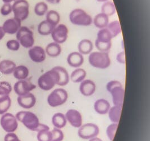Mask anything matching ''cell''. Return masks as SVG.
<instances>
[{
  "label": "cell",
  "instance_id": "5bb4252c",
  "mask_svg": "<svg viewBox=\"0 0 150 141\" xmlns=\"http://www.w3.org/2000/svg\"><path fill=\"white\" fill-rule=\"evenodd\" d=\"M65 117L67 121L73 127L79 128L83 124V118L81 113L75 110L70 109L65 114Z\"/></svg>",
  "mask_w": 150,
  "mask_h": 141
},
{
  "label": "cell",
  "instance_id": "8fae6325",
  "mask_svg": "<svg viewBox=\"0 0 150 141\" xmlns=\"http://www.w3.org/2000/svg\"><path fill=\"white\" fill-rule=\"evenodd\" d=\"M51 35L54 42L61 44L68 38V28L65 24H59L54 27Z\"/></svg>",
  "mask_w": 150,
  "mask_h": 141
},
{
  "label": "cell",
  "instance_id": "2e32d148",
  "mask_svg": "<svg viewBox=\"0 0 150 141\" xmlns=\"http://www.w3.org/2000/svg\"><path fill=\"white\" fill-rule=\"evenodd\" d=\"M36 101L35 96L30 93L23 96H18L17 99V101L19 106L26 109L34 107Z\"/></svg>",
  "mask_w": 150,
  "mask_h": 141
},
{
  "label": "cell",
  "instance_id": "8992f818",
  "mask_svg": "<svg viewBox=\"0 0 150 141\" xmlns=\"http://www.w3.org/2000/svg\"><path fill=\"white\" fill-rule=\"evenodd\" d=\"M16 38L22 47L29 49L34 46L33 32L27 27L21 26L16 33Z\"/></svg>",
  "mask_w": 150,
  "mask_h": 141
},
{
  "label": "cell",
  "instance_id": "7402d4cb",
  "mask_svg": "<svg viewBox=\"0 0 150 141\" xmlns=\"http://www.w3.org/2000/svg\"><path fill=\"white\" fill-rule=\"evenodd\" d=\"M109 22V17L103 13H98L93 19V24L100 29L106 28Z\"/></svg>",
  "mask_w": 150,
  "mask_h": 141
},
{
  "label": "cell",
  "instance_id": "7dc6e473",
  "mask_svg": "<svg viewBox=\"0 0 150 141\" xmlns=\"http://www.w3.org/2000/svg\"><path fill=\"white\" fill-rule=\"evenodd\" d=\"M89 141H103V140L98 137H95V138H91L90 140H89Z\"/></svg>",
  "mask_w": 150,
  "mask_h": 141
},
{
  "label": "cell",
  "instance_id": "6da1fadb",
  "mask_svg": "<svg viewBox=\"0 0 150 141\" xmlns=\"http://www.w3.org/2000/svg\"><path fill=\"white\" fill-rule=\"evenodd\" d=\"M60 76L58 72L53 68L45 73L42 74L38 79V85L41 90L44 91L51 90L58 85Z\"/></svg>",
  "mask_w": 150,
  "mask_h": 141
},
{
  "label": "cell",
  "instance_id": "b9f144b4",
  "mask_svg": "<svg viewBox=\"0 0 150 141\" xmlns=\"http://www.w3.org/2000/svg\"><path fill=\"white\" fill-rule=\"evenodd\" d=\"M12 5L11 4H4L0 9V13L3 16H7L12 13Z\"/></svg>",
  "mask_w": 150,
  "mask_h": 141
},
{
  "label": "cell",
  "instance_id": "ab89813d",
  "mask_svg": "<svg viewBox=\"0 0 150 141\" xmlns=\"http://www.w3.org/2000/svg\"><path fill=\"white\" fill-rule=\"evenodd\" d=\"M6 47L7 49L10 51H17L19 49L21 44L16 39H11L7 41L6 43Z\"/></svg>",
  "mask_w": 150,
  "mask_h": 141
},
{
  "label": "cell",
  "instance_id": "52a82bcc",
  "mask_svg": "<svg viewBox=\"0 0 150 141\" xmlns=\"http://www.w3.org/2000/svg\"><path fill=\"white\" fill-rule=\"evenodd\" d=\"M68 99V92L64 88H57L48 96V104L51 107H57L65 104Z\"/></svg>",
  "mask_w": 150,
  "mask_h": 141
},
{
  "label": "cell",
  "instance_id": "603a6c76",
  "mask_svg": "<svg viewBox=\"0 0 150 141\" xmlns=\"http://www.w3.org/2000/svg\"><path fill=\"white\" fill-rule=\"evenodd\" d=\"M93 49V44L91 40L84 39L81 40L78 45V52L82 55H87L91 53Z\"/></svg>",
  "mask_w": 150,
  "mask_h": 141
},
{
  "label": "cell",
  "instance_id": "681fc988",
  "mask_svg": "<svg viewBox=\"0 0 150 141\" xmlns=\"http://www.w3.org/2000/svg\"><path fill=\"white\" fill-rule=\"evenodd\" d=\"M97 1H98V2H106V1H109V0H96Z\"/></svg>",
  "mask_w": 150,
  "mask_h": 141
},
{
  "label": "cell",
  "instance_id": "9a60e30c",
  "mask_svg": "<svg viewBox=\"0 0 150 141\" xmlns=\"http://www.w3.org/2000/svg\"><path fill=\"white\" fill-rule=\"evenodd\" d=\"M21 27V21L14 17L6 20L4 22L2 27L5 33L13 35L18 32Z\"/></svg>",
  "mask_w": 150,
  "mask_h": 141
},
{
  "label": "cell",
  "instance_id": "60d3db41",
  "mask_svg": "<svg viewBox=\"0 0 150 141\" xmlns=\"http://www.w3.org/2000/svg\"><path fill=\"white\" fill-rule=\"evenodd\" d=\"M95 47L98 51L103 52H108L110 50L112 43H109V44H103V43H100L97 41L95 42Z\"/></svg>",
  "mask_w": 150,
  "mask_h": 141
},
{
  "label": "cell",
  "instance_id": "d6a6232c",
  "mask_svg": "<svg viewBox=\"0 0 150 141\" xmlns=\"http://www.w3.org/2000/svg\"><path fill=\"white\" fill-rule=\"evenodd\" d=\"M12 91L11 84L7 81L0 82V101L6 98Z\"/></svg>",
  "mask_w": 150,
  "mask_h": 141
},
{
  "label": "cell",
  "instance_id": "ffe728a7",
  "mask_svg": "<svg viewBox=\"0 0 150 141\" xmlns=\"http://www.w3.org/2000/svg\"><path fill=\"white\" fill-rule=\"evenodd\" d=\"M113 39L112 35L109 30L106 27L99 30L97 34V38L96 41L103 44L112 43V39Z\"/></svg>",
  "mask_w": 150,
  "mask_h": 141
},
{
  "label": "cell",
  "instance_id": "cb8c5ba5",
  "mask_svg": "<svg viewBox=\"0 0 150 141\" xmlns=\"http://www.w3.org/2000/svg\"><path fill=\"white\" fill-rule=\"evenodd\" d=\"M16 67V64L12 60H2L0 62V72L5 75L10 74L13 73Z\"/></svg>",
  "mask_w": 150,
  "mask_h": 141
},
{
  "label": "cell",
  "instance_id": "484cf974",
  "mask_svg": "<svg viewBox=\"0 0 150 141\" xmlns=\"http://www.w3.org/2000/svg\"><path fill=\"white\" fill-rule=\"evenodd\" d=\"M87 76L86 70L81 68H77L74 70L70 76V80L74 83H81L84 80Z\"/></svg>",
  "mask_w": 150,
  "mask_h": 141
},
{
  "label": "cell",
  "instance_id": "d590c367",
  "mask_svg": "<svg viewBox=\"0 0 150 141\" xmlns=\"http://www.w3.org/2000/svg\"><path fill=\"white\" fill-rule=\"evenodd\" d=\"M34 13L38 16L45 15L48 11V5L45 2H39L37 3L34 6Z\"/></svg>",
  "mask_w": 150,
  "mask_h": 141
},
{
  "label": "cell",
  "instance_id": "277c9868",
  "mask_svg": "<svg viewBox=\"0 0 150 141\" xmlns=\"http://www.w3.org/2000/svg\"><path fill=\"white\" fill-rule=\"evenodd\" d=\"M88 62L91 66L101 69H106L111 65V59L108 52H92L89 54Z\"/></svg>",
  "mask_w": 150,
  "mask_h": 141
},
{
  "label": "cell",
  "instance_id": "5b68a950",
  "mask_svg": "<svg viewBox=\"0 0 150 141\" xmlns=\"http://www.w3.org/2000/svg\"><path fill=\"white\" fill-rule=\"evenodd\" d=\"M69 20L73 25L79 27H89L93 24V18L82 8H75L69 14Z\"/></svg>",
  "mask_w": 150,
  "mask_h": 141
},
{
  "label": "cell",
  "instance_id": "4316f807",
  "mask_svg": "<svg viewBox=\"0 0 150 141\" xmlns=\"http://www.w3.org/2000/svg\"><path fill=\"white\" fill-rule=\"evenodd\" d=\"M52 123L54 127L62 129L67 125V121L65 114L62 113H57L52 118Z\"/></svg>",
  "mask_w": 150,
  "mask_h": 141
},
{
  "label": "cell",
  "instance_id": "8d00e7d4",
  "mask_svg": "<svg viewBox=\"0 0 150 141\" xmlns=\"http://www.w3.org/2000/svg\"><path fill=\"white\" fill-rule=\"evenodd\" d=\"M11 105V100L8 96L6 98L0 101V115L6 113Z\"/></svg>",
  "mask_w": 150,
  "mask_h": 141
},
{
  "label": "cell",
  "instance_id": "1f68e13d",
  "mask_svg": "<svg viewBox=\"0 0 150 141\" xmlns=\"http://www.w3.org/2000/svg\"><path fill=\"white\" fill-rule=\"evenodd\" d=\"M106 28L109 30L112 38H115L122 33L121 25L119 20H114L109 22Z\"/></svg>",
  "mask_w": 150,
  "mask_h": 141
},
{
  "label": "cell",
  "instance_id": "4dcf8cb0",
  "mask_svg": "<svg viewBox=\"0 0 150 141\" xmlns=\"http://www.w3.org/2000/svg\"><path fill=\"white\" fill-rule=\"evenodd\" d=\"M46 15V20L52 25L53 26L56 27L60 21V15L59 13L55 10H50L48 11Z\"/></svg>",
  "mask_w": 150,
  "mask_h": 141
},
{
  "label": "cell",
  "instance_id": "7c38bea8",
  "mask_svg": "<svg viewBox=\"0 0 150 141\" xmlns=\"http://www.w3.org/2000/svg\"><path fill=\"white\" fill-rule=\"evenodd\" d=\"M35 88L36 86L27 79L17 81L14 86V91L18 96L28 94Z\"/></svg>",
  "mask_w": 150,
  "mask_h": 141
},
{
  "label": "cell",
  "instance_id": "f35d334b",
  "mask_svg": "<svg viewBox=\"0 0 150 141\" xmlns=\"http://www.w3.org/2000/svg\"><path fill=\"white\" fill-rule=\"evenodd\" d=\"M52 141H62L64 138V134L60 129L54 128L52 130Z\"/></svg>",
  "mask_w": 150,
  "mask_h": 141
},
{
  "label": "cell",
  "instance_id": "e0dca14e",
  "mask_svg": "<svg viewBox=\"0 0 150 141\" xmlns=\"http://www.w3.org/2000/svg\"><path fill=\"white\" fill-rule=\"evenodd\" d=\"M96 85L95 83L91 80H84L81 82L79 91L85 96H90L95 93Z\"/></svg>",
  "mask_w": 150,
  "mask_h": 141
},
{
  "label": "cell",
  "instance_id": "f1b7e54d",
  "mask_svg": "<svg viewBox=\"0 0 150 141\" xmlns=\"http://www.w3.org/2000/svg\"><path fill=\"white\" fill-rule=\"evenodd\" d=\"M122 107L114 105L113 107L110 108L108 114L110 120L111 122L114 123H119L121 116Z\"/></svg>",
  "mask_w": 150,
  "mask_h": 141
},
{
  "label": "cell",
  "instance_id": "83f0119b",
  "mask_svg": "<svg viewBox=\"0 0 150 141\" xmlns=\"http://www.w3.org/2000/svg\"><path fill=\"white\" fill-rule=\"evenodd\" d=\"M14 77L18 80L27 79L29 74V71L27 67L24 65H20L15 67L13 72Z\"/></svg>",
  "mask_w": 150,
  "mask_h": 141
},
{
  "label": "cell",
  "instance_id": "7bdbcfd3",
  "mask_svg": "<svg viewBox=\"0 0 150 141\" xmlns=\"http://www.w3.org/2000/svg\"><path fill=\"white\" fill-rule=\"evenodd\" d=\"M4 141H21L17 135L14 133H8L4 138Z\"/></svg>",
  "mask_w": 150,
  "mask_h": 141
},
{
  "label": "cell",
  "instance_id": "3957f363",
  "mask_svg": "<svg viewBox=\"0 0 150 141\" xmlns=\"http://www.w3.org/2000/svg\"><path fill=\"white\" fill-rule=\"evenodd\" d=\"M15 117L28 129L37 132L41 123L38 116L34 113L28 111H21L16 113Z\"/></svg>",
  "mask_w": 150,
  "mask_h": 141
},
{
  "label": "cell",
  "instance_id": "44dd1931",
  "mask_svg": "<svg viewBox=\"0 0 150 141\" xmlns=\"http://www.w3.org/2000/svg\"><path fill=\"white\" fill-rule=\"evenodd\" d=\"M46 55L52 58H56L59 56L62 52V48L60 44L54 41L50 43L45 48Z\"/></svg>",
  "mask_w": 150,
  "mask_h": 141
},
{
  "label": "cell",
  "instance_id": "74e56055",
  "mask_svg": "<svg viewBox=\"0 0 150 141\" xmlns=\"http://www.w3.org/2000/svg\"><path fill=\"white\" fill-rule=\"evenodd\" d=\"M117 127H118V123H112V124H110L109 126L107 127L106 134L110 141H113L114 140Z\"/></svg>",
  "mask_w": 150,
  "mask_h": 141
},
{
  "label": "cell",
  "instance_id": "f6af8a7d",
  "mask_svg": "<svg viewBox=\"0 0 150 141\" xmlns=\"http://www.w3.org/2000/svg\"><path fill=\"white\" fill-rule=\"evenodd\" d=\"M48 4H52V5H57L59 4L62 0H46Z\"/></svg>",
  "mask_w": 150,
  "mask_h": 141
},
{
  "label": "cell",
  "instance_id": "bcb514c9",
  "mask_svg": "<svg viewBox=\"0 0 150 141\" xmlns=\"http://www.w3.org/2000/svg\"><path fill=\"white\" fill-rule=\"evenodd\" d=\"M6 33L4 32L2 27H0V40H2L5 36Z\"/></svg>",
  "mask_w": 150,
  "mask_h": 141
},
{
  "label": "cell",
  "instance_id": "d4e9b609",
  "mask_svg": "<svg viewBox=\"0 0 150 141\" xmlns=\"http://www.w3.org/2000/svg\"><path fill=\"white\" fill-rule=\"evenodd\" d=\"M54 68L58 72L60 76V81L57 85L60 86L67 85L70 81V76L67 70L62 66H56Z\"/></svg>",
  "mask_w": 150,
  "mask_h": 141
},
{
  "label": "cell",
  "instance_id": "e575fe53",
  "mask_svg": "<svg viewBox=\"0 0 150 141\" xmlns=\"http://www.w3.org/2000/svg\"><path fill=\"white\" fill-rule=\"evenodd\" d=\"M38 141H52V134L48 127L39 130L37 135Z\"/></svg>",
  "mask_w": 150,
  "mask_h": 141
},
{
  "label": "cell",
  "instance_id": "4fadbf2b",
  "mask_svg": "<svg viewBox=\"0 0 150 141\" xmlns=\"http://www.w3.org/2000/svg\"><path fill=\"white\" fill-rule=\"evenodd\" d=\"M28 55L30 59L35 63H42L46 60V53L45 49L41 46H33L29 48Z\"/></svg>",
  "mask_w": 150,
  "mask_h": 141
},
{
  "label": "cell",
  "instance_id": "ee69618b",
  "mask_svg": "<svg viewBox=\"0 0 150 141\" xmlns=\"http://www.w3.org/2000/svg\"><path fill=\"white\" fill-rule=\"evenodd\" d=\"M116 60L120 64L125 63V54L124 51L120 52L117 54L116 57Z\"/></svg>",
  "mask_w": 150,
  "mask_h": 141
},
{
  "label": "cell",
  "instance_id": "c3c4849f",
  "mask_svg": "<svg viewBox=\"0 0 150 141\" xmlns=\"http://www.w3.org/2000/svg\"><path fill=\"white\" fill-rule=\"evenodd\" d=\"M17 0H2V1L4 2V4H6V3H8V4H10L11 2H15Z\"/></svg>",
  "mask_w": 150,
  "mask_h": 141
},
{
  "label": "cell",
  "instance_id": "836d02e7",
  "mask_svg": "<svg viewBox=\"0 0 150 141\" xmlns=\"http://www.w3.org/2000/svg\"><path fill=\"white\" fill-rule=\"evenodd\" d=\"M101 13L109 17L114 15L116 13V7L114 3L110 1L103 2L101 6Z\"/></svg>",
  "mask_w": 150,
  "mask_h": 141
},
{
  "label": "cell",
  "instance_id": "f546056e",
  "mask_svg": "<svg viewBox=\"0 0 150 141\" xmlns=\"http://www.w3.org/2000/svg\"><path fill=\"white\" fill-rule=\"evenodd\" d=\"M55 27L48 22L46 20L41 22L38 26V32L42 36H47L51 35Z\"/></svg>",
  "mask_w": 150,
  "mask_h": 141
},
{
  "label": "cell",
  "instance_id": "30bf717a",
  "mask_svg": "<svg viewBox=\"0 0 150 141\" xmlns=\"http://www.w3.org/2000/svg\"><path fill=\"white\" fill-rule=\"evenodd\" d=\"M0 124L2 129L7 133H14L18 128L16 118L11 113H5L2 115Z\"/></svg>",
  "mask_w": 150,
  "mask_h": 141
},
{
  "label": "cell",
  "instance_id": "7a4b0ae2",
  "mask_svg": "<svg viewBox=\"0 0 150 141\" xmlns=\"http://www.w3.org/2000/svg\"><path fill=\"white\" fill-rule=\"evenodd\" d=\"M106 89L112 96L114 105L123 107L125 91L121 82L117 80L110 81L106 85Z\"/></svg>",
  "mask_w": 150,
  "mask_h": 141
},
{
  "label": "cell",
  "instance_id": "ac0fdd59",
  "mask_svg": "<svg viewBox=\"0 0 150 141\" xmlns=\"http://www.w3.org/2000/svg\"><path fill=\"white\" fill-rule=\"evenodd\" d=\"M83 55L78 52H73L69 54L67 57V62L70 67L79 68L84 63Z\"/></svg>",
  "mask_w": 150,
  "mask_h": 141
},
{
  "label": "cell",
  "instance_id": "ba28073f",
  "mask_svg": "<svg viewBox=\"0 0 150 141\" xmlns=\"http://www.w3.org/2000/svg\"><path fill=\"white\" fill-rule=\"evenodd\" d=\"M14 18L23 21L26 20L29 15V4L27 0H17L12 5Z\"/></svg>",
  "mask_w": 150,
  "mask_h": 141
},
{
  "label": "cell",
  "instance_id": "d6986e66",
  "mask_svg": "<svg viewBox=\"0 0 150 141\" xmlns=\"http://www.w3.org/2000/svg\"><path fill=\"white\" fill-rule=\"evenodd\" d=\"M111 105L109 102L105 99H101L96 101L94 109L96 112L100 115L108 114Z\"/></svg>",
  "mask_w": 150,
  "mask_h": 141
},
{
  "label": "cell",
  "instance_id": "9c48e42d",
  "mask_svg": "<svg viewBox=\"0 0 150 141\" xmlns=\"http://www.w3.org/2000/svg\"><path fill=\"white\" fill-rule=\"evenodd\" d=\"M100 133V129L97 125L94 123H87L82 124L79 128L78 134L79 137L83 140H90L97 137Z\"/></svg>",
  "mask_w": 150,
  "mask_h": 141
}]
</instances>
